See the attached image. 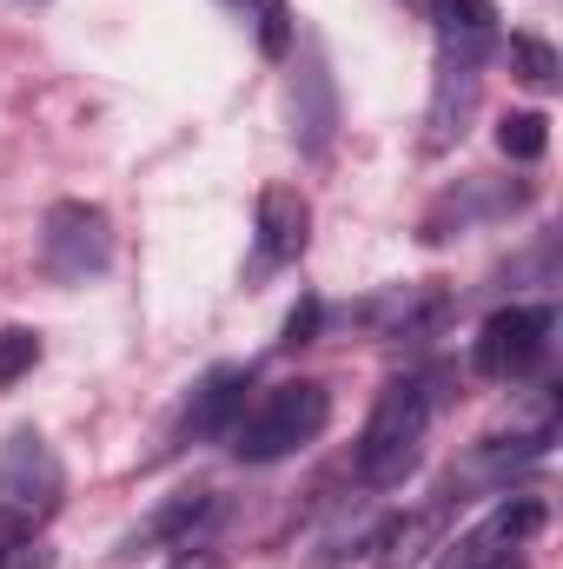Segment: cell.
<instances>
[{
  "mask_svg": "<svg viewBox=\"0 0 563 569\" xmlns=\"http://www.w3.org/2000/svg\"><path fill=\"white\" fill-rule=\"evenodd\" d=\"M40 365V331H27V325H7L0 331V391H13L27 371Z\"/></svg>",
  "mask_w": 563,
  "mask_h": 569,
  "instance_id": "cell-16",
  "label": "cell"
},
{
  "mask_svg": "<svg viewBox=\"0 0 563 569\" xmlns=\"http://www.w3.org/2000/svg\"><path fill=\"white\" fill-rule=\"evenodd\" d=\"M504 60H511V73H517L531 93H551V87H557V47H551V40H537V33H511Z\"/></svg>",
  "mask_w": 563,
  "mask_h": 569,
  "instance_id": "cell-13",
  "label": "cell"
},
{
  "mask_svg": "<svg viewBox=\"0 0 563 569\" xmlns=\"http://www.w3.org/2000/svg\"><path fill=\"white\" fill-rule=\"evenodd\" d=\"M60 497H67V470H60L53 443L20 425L0 443V517H13L20 530L40 537L60 517Z\"/></svg>",
  "mask_w": 563,
  "mask_h": 569,
  "instance_id": "cell-3",
  "label": "cell"
},
{
  "mask_svg": "<svg viewBox=\"0 0 563 569\" xmlns=\"http://www.w3.org/2000/svg\"><path fill=\"white\" fill-rule=\"evenodd\" d=\"M246 391H253V365H219L199 378V391L179 411V443H213L233 437V425L246 418Z\"/></svg>",
  "mask_w": 563,
  "mask_h": 569,
  "instance_id": "cell-9",
  "label": "cell"
},
{
  "mask_svg": "<svg viewBox=\"0 0 563 569\" xmlns=\"http://www.w3.org/2000/svg\"><path fill=\"white\" fill-rule=\"evenodd\" d=\"M332 425V391L318 378H292V385H273L239 425H233V450L246 463H279L292 450L318 443Z\"/></svg>",
  "mask_w": 563,
  "mask_h": 569,
  "instance_id": "cell-2",
  "label": "cell"
},
{
  "mask_svg": "<svg viewBox=\"0 0 563 569\" xmlns=\"http://www.w3.org/2000/svg\"><path fill=\"white\" fill-rule=\"evenodd\" d=\"M0 569H53V557L40 550L33 530H20L13 517H0Z\"/></svg>",
  "mask_w": 563,
  "mask_h": 569,
  "instance_id": "cell-17",
  "label": "cell"
},
{
  "mask_svg": "<svg viewBox=\"0 0 563 569\" xmlns=\"http://www.w3.org/2000/svg\"><path fill=\"white\" fill-rule=\"evenodd\" d=\"M107 259H113V226H107L100 206H87V199L47 206V219H40V272L47 279L87 284L107 272Z\"/></svg>",
  "mask_w": 563,
  "mask_h": 569,
  "instance_id": "cell-5",
  "label": "cell"
},
{
  "mask_svg": "<svg viewBox=\"0 0 563 569\" xmlns=\"http://www.w3.org/2000/svg\"><path fill=\"white\" fill-rule=\"evenodd\" d=\"M497 146H504V159L537 166V159L551 152V120H544V113H504V120H497Z\"/></svg>",
  "mask_w": 563,
  "mask_h": 569,
  "instance_id": "cell-14",
  "label": "cell"
},
{
  "mask_svg": "<svg viewBox=\"0 0 563 569\" xmlns=\"http://www.w3.org/2000/svg\"><path fill=\"white\" fill-rule=\"evenodd\" d=\"M477 87H484V53H457L437 47V73H431V107H424V152L464 140L471 113H477Z\"/></svg>",
  "mask_w": 563,
  "mask_h": 569,
  "instance_id": "cell-6",
  "label": "cell"
},
{
  "mask_svg": "<svg viewBox=\"0 0 563 569\" xmlns=\"http://www.w3.org/2000/svg\"><path fill=\"white\" fill-rule=\"evenodd\" d=\"M365 318L378 325V338H405V345H418V338H431V331L451 318V298H444V291H431V284H418V291L405 284V291L378 298Z\"/></svg>",
  "mask_w": 563,
  "mask_h": 569,
  "instance_id": "cell-10",
  "label": "cell"
},
{
  "mask_svg": "<svg viewBox=\"0 0 563 569\" xmlns=\"http://www.w3.org/2000/svg\"><path fill=\"white\" fill-rule=\"evenodd\" d=\"M464 569H524V563H517V557H511V563H464Z\"/></svg>",
  "mask_w": 563,
  "mask_h": 569,
  "instance_id": "cell-20",
  "label": "cell"
},
{
  "mask_svg": "<svg viewBox=\"0 0 563 569\" xmlns=\"http://www.w3.org/2000/svg\"><path fill=\"white\" fill-rule=\"evenodd\" d=\"M551 338H557V311H551V305L491 311L484 331L471 338V371L491 378V385H517V378H531V371L551 358Z\"/></svg>",
  "mask_w": 563,
  "mask_h": 569,
  "instance_id": "cell-4",
  "label": "cell"
},
{
  "mask_svg": "<svg viewBox=\"0 0 563 569\" xmlns=\"http://www.w3.org/2000/svg\"><path fill=\"white\" fill-rule=\"evenodd\" d=\"M431 27H437V47H457V53H497V0H431Z\"/></svg>",
  "mask_w": 563,
  "mask_h": 569,
  "instance_id": "cell-12",
  "label": "cell"
},
{
  "mask_svg": "<svg viewBox=\"0 0 563 569\" xmlns=\"http://www.w3.org/2000/svg\"><path fill=\"white\" fill-rule=\"evenodd\" d=\"M305 239H312V199L298 186L273 179L259 192V219H253V279H273L285 266H298Z\"/></svg>",
  "mask_w": 563,
  "mask_h": 569,
  "instance_id": "cell-7",
  "label": "cell"
},
{
  "mask_svg": "<svg viewBox=\"0 0 563 569\" xmlns=\"http://www.w3.org/2000/svg\"><path fill=\"white\" fill-rule=\"evenodd\" d=\"M226 7H239V13L253 20L266 60H285V53H292V7H285V0H226Z\"/></svg>",
  "mask_w": 563,
  "mask_h": 569,
  "instance_id": "cell-15",
  "label": "cell"
},
{
  "mask_svg": "<svg viewBox=\"0 0 563 569\" xmlns=\"http://www.w3.org/2000/svg\"><path fill=\"white\" fill-rule=\"evenodd\" d=\"M437 371H405L378 391L372 418L358 430V477L372 490H392L412 477V463L424 457V437H431V418H437Z\"/></svg>",
  "mask_w": 563,
  "mask_h": 569,
  "instance_id": "cell-1",
  "label": "cell"
},
{
  "mask_svg": "<svg viewBox=\"0 0 563 569\" xmlns=\"http://www.w3.org/2000/svg\"><path fill=\"white\" fill-rule=\"evenodd\" d=\"M213 510H219V497H213V490H179V497H166L140 530L127 537V550H159V543H166V550H186V543H192V530H199Z\"/></svg>",
  "mask_w": 563,
  "mask_h": 569,
  "instance_id": "cell-11",
  "label": "cell"
},
{
  "mask_svg": "<svg viewBox=\"0 0 563 569\" xmlns=\"http://www.w3.org/2000/svg\"><path fill=\"white\" fill-rule=\"evenodd\" d=\"M166 569H226V557H219V550H206V543H186Z\"/></svg>",
  "mask_w": 563,
  "mask_h": 569,
  "instance_id": "cell-19",
  "label": "cell"
},
{
  "mask_svg": "<svg viewBox=\"0 0 563 569\" xmlns=\"http://www.w3.org/2000/svg\"><path fill=\"white\" fill-rule=\"evenodd\" d=\"M551 523V503L544 497H504L477 530H464L457 543H451V563L444 569H464V563H511L537 530Z\"/></svg>",
  "mask_w": 563,
  "mask_h": 569,
  "instance_id": "cell-8",
  "label": "cell"
},
{
  "mask_svg": "<svg viewBox=\"0 0 563 569\" xmlns=\"http://www.w3.org/2000/svg\"><path fill=\"white\" fill-rule=\"evenodd\" d=\"M312 331H318V298H305V305H298V311H292V318H285V351H298V345H312Z\"/></svg>",
  "mask_w": 563,
  "mask_h": 569,
  "instance_id": "cell-18",
  "label": "cell"
}]
</instances>
